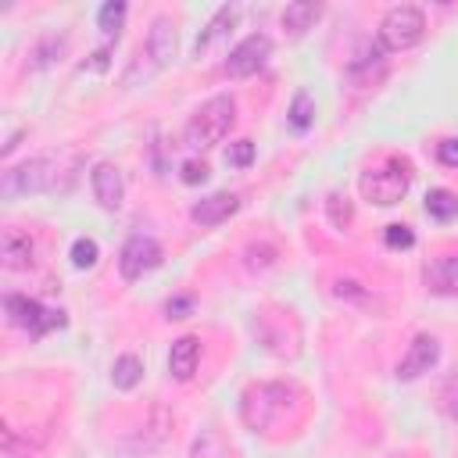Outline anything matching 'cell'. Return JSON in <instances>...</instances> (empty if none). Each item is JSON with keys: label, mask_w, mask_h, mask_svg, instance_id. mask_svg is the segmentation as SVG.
<instances>
[{"label": "cell", "mask_w": 458, "mask_h": 458, "mask_svg": "<svg viewBox=\"0 0 458 458\" xmlns=\"http://www.w3.org/2000/svg\"><path fill=\"white\" fill-rule=\"evenodd\" d=\"M293 397L297 394L286 383H254L240 397V419L247 422V429L268 433L272 426H279L286 419V411L293 408Z\"/></svg>", "instance_id": "6da1fadb"}, {"label": "cell", "mask_w": 458, "mask_h": 458, "mask_svg": "<svg viewBox=\"0 0 458 458\" xmlns=\"http://www.w3.org/2000/svg\"><path fill=\"white\" fill-rule=\"evenodd\" d=\"M233 122H236V104H233V97H225V93H222V97H211V100L200 104L197 114L186 122V143L197 147V150L215 147L218 140L229 136Z\"/></svg>", "instance_id": "7a4b0ae2"}, {"label": "cell", "mask_w": 458, "mask_h": 458, "mask_svg": "<svg viewBox=\"0 0 458 458\" xmlns=\"http://www.w3.org/2000/svg\"><path fill=\"white\" fill-rule=\"evenodd\" d=\"M361 197L365 200H372V204H379V208H390V204H397L404 193H408V186H411V168H408V161H401V157H386L379 168H369V172H361Z\"/></svg>", "instance_id": "3957f363"}, {"label": "cell", "mask_w": 458, "mask_h": 458, "mask_svg": "<svg viewBox=\"0 0 458 458\" xmlns=\"http://www.w3.org/2000/svg\"><path fill=\"white\" fill-rule=\"evenodd\" d=\"M426 36V14L415 4H397L379 21V47L383 50H408Z\"/></svg>", "instance_id": "277c9868"}, {"label": "cell", "mask_w": 458, "mask_h": 458, "mask_svg": "<svg viewBox=\"0 0 458 458\" xmlns=\"http://www.w3.org/2000/svg\"><path fill=\"white\" fill-rule=\"evenodd\" d=\"M43 190H57V165L50 157H29L0 175V193L7 200L21 193H43Z\"/></svg>", "instance_id": "5b68a950"}, {"label": "cell", "mask_w": 458, "mask_h": 458, "mask_svg": "<svg viewBox=\"0 0 458 458\" xmlns=\"http://www.w3.org/2000/svg\"><path fill=\"white\" fill-rule=\"evenodd\" d=\"M4 308H7V315H11V322L14 326H21L29 336H43V333H50V329H57V326H64V315L61 311H54V308H43L39 301H32V297H21V293H7L4 297Z\"/></svg>", "instance_id": "8992f818"}, {"label": "cell", "mask_w": 458, "mask_h": 458, "mask_svg": "<svg viewBox=\"0 0 458 458\" xmlns=\"http://www.w3.org/2000/svg\"><path fill=\"white\" fill-rule=\"evenodd\" d=\"M161 258H165V254H161V243H157L154 236L132 233V236L122 243V250H118V272H122V279L136 283V279H143L150 268H157Z\"/></svg>", "instance_id": "52a82bcc"}, {"label": "cell", "mask_w": 458, "mask_h": 458, "mask_svg": "<svg viewBox=\"0 0 458 458\" xmlns=\"http://www.w3.org/2000/svg\"><path fill=\"white\" fill-rule=\"evenodd\" d=\"M268 54H272V39H268L265 32H250L247 39H240V43L229 50V57H225V72H229L233 79L254 75V72L268 61Z\"/></svg>", "instance_id": "ba28073f"}, {"label": "cell", "mask_w": 458, "mask_h": 458, "mask_svg": "<svg viewBox=\"0 0 458 458\" xmlns=\"http://www.w3.org/2000/svg\"><path fill=\"white\" fill-rule=\"evenodd\" d=\"M136 57H147L143 79L154 75V72H161V68L175 57V25H172L168 18H154V25H150V32H147V47H143Z\"/></svg>", "instance_id": "9c48e42d"}, {"label": "cell", "mask_w": 458, "mask_h": 458, "mask_svg": "<svg viewBox=\"0 0 458 458\" xmlns=\"http://www.w3.org/2000/svg\"><path fill=\"white\" fill-rule=\"evenodd\" d=\"M437 358H440V344L429 336V333H419L415 340H411V347H408V354L397 361V379H419L422 372H429L433 365H437Z\"/></svg>", "instance_id": "30bf717a"}, {"label": "cell", "mask_w": 458, "mask_h": 458, "mask_svg": "<svg viewBox=\"0 0 458 458\" xmlns=\"http://www.w3.org/2000/svg\"><path fill=\"white\" fill-rule=\"evenodd\" d=\"M89 186H93V197H97L100 208L118 211V204H122V172H118L111 161H97V165H93Z\"/></svg>", "instance_id": "8fae6325"}, {"label": "cell", "mask_w": 458, "mask_h": 458, "mask_svg": "<svg viewBox=\"0 0 458 458\" xmlns=\"http://www.w3.org/2000/svg\"><path fill=\"white\" fill-rule=\"evenodd\" d=\"M0 261H4V268H14V272L29 268V265L36 261V243H32V236L21 233V229H4V233H0Z\"/></svg>", "instance_id": "7c38bea8"}, {"label": "cell", "mask_w": 458, "mask_h": 458, "mask_svg": "<svg viewBox=\"0 0 458 458\" xmlns=\"http://www.w3.org/2000/svg\"><path fill=\"white\" fill-rule=\"evenodd\" d=\"M236 208H240V200H236L233 193H211V197H204V200H197V204L190 208V218H193L197 225L211 229V225H222L229 215H236Z\"/></svg>", "instance_id": "4fadbf2b"}, {"label": "cell", "mask_w": 458, "mask_h": 458, "mask_svg": "<svg viewBox=\"0 0 458 458\" xmlns=\"http://www.w3.org/2000/svg\"><path fill=\"white\" fill-rule=\"evenodd\" d=\"M197 361H200V340L197 336H179L172 344V351H168V372L179 383H186V379H193Z\"/></svg>", "instance_id": "5bb4252c"}, {"label": "cell", "mask_w": 458, "mask_h": 458, "mask_svg": "<svg viewBox=\"0 0 458 458\" xmlns=\"http://www.w3.org/2000/svg\"><path fill=\"white\" fill-rule=\"evenodd\" d=\"M426 286L433 293H458V254H440L426 265Z\"/></svg>", "instance_id": "9a60e30c"}, {"label": "cell", "mask_w": 458, "mask_h": 458, "mask_svg": "<svg viewBox=\"0 0 458 458\" xmlns=\"http://www.w3.org/2000/svg\"><path fill=\"white\" fill-rule=\"evenodd\" d=\"M318 14H322L318 4H311V0H293V4H286V11H283V29H286L290 36H301L304 29L315 25Z\"/></svg>", "instance_id": "2e32d148"}, {"label": "cell", "mask_w": 458, "mask_h": 458, "mask_svg": "<svg viewBox=\"0 0 458 458\" xmlns=\"http://www.w3.org/2000/svg\"><path fill=\"white\" fill-rule=\"evenodd\" d=\"M140 379H143V361H140L136 354L114 358V365H111V383H114L118 390H132Z\"/></svg>", "instance_id": "e0dca14e"}, {"label": "cell", "mask_w": 458, "mask_h": 458, "mask_svg": "<svg viewBox=\"0 0 458 458\" xmlns=\"http://www.w3.org/2000/svg\"><path fill=\"white\" fill-rule=\"evenodd\" d=\"M426 215L429 218H437V222H451V218H458V197L451 193V190H429L426 193Z\"/></svg>", "instance_id": "ac0fdd59"}, {"label": "cell", "mask_w": 458, "mask_h": 458, "mask_svg": "<svg viewBox=\"0 0 458 458\" xmlns=\"http://www.w3.org/2000/svg\"><path fill=\"white\" fill-rule=\"evenodd\" d=\"M286 118H290V125H293L297 132H304V129L311 125V118H315V104H311V97H308L304 89H301V93L293 97V104H290Z\"/></svg>", "instance_id": "d6986e66"}, {"label": "cell", "mask_w": 458, "mask_h": 458, "mask_svg": "<svg viewBox=\"0 0 458 458\" xmlns=\"http://www.w3.org/2000/svg\"><path fill=\"white\" fill-rule=\"evenodd\" d=\"M233 18H236V7H229V4H225V7H218V11H215V18L208 21V29H204V32H200V39H197V50H204L218 32H225V25H233Z\"/></svg>", "instance_id": "ffe728a7"}, {"label": "cell", "mask_w": 458, "mask_h": 458, "mask_svg": "<svg viewBox=\"0 0 458 458\" xmlns=\"http://www.w3.org/2000/svg\"><path fill=\"white\" fill-rule=\"evenodd\" d=\"M122 21H125V4H122V0H107V4L97 11V25H100L104 32H118Z\"/></svg>", "instance_id": "44dd1931"}, {"label": "cell", "mask_w": 458, "mask_h": 458, "mask_svg": "<svg viewBox=\"0 0 458 458\" xmlns=\"http://www.w3.org/2000/svg\"><path fill=\"white\" fill-rule=\"evenodd\" d=\"M97 240H89V236H79L75 243H72V265L75 268H93L97 265Z\"/></svg>", "instance_id": "7402d4cb"}, {"label": "cell", "mask_w": 458, "mask_h": 458, "mask_svg": "<svg viewBox=\"0 0 458 458\" xmlns=\"http://www.w3.org/2000/svg\"><path fill=\"white\" fill-rule=\"evenodd\" d=\"M254 161V143L250 140H236V143H229V150H225V165H233V168H247Z\"/></svg>", "instance_id": "603a6c76"}, {"label": "cell", "mask_w": 458, "mask_h": 458, "mask_svg": "<svg viewBox=\"0 0 458 458\" xmlns=\"http://www.w3.org/2000/svg\"><path fill=\"white\" fill-rule=\"evenodd\" d=\"M326 211H329V222H333L336 229H347V225H351V204H347V197L333 193V197L326 200Z\"/></svg>", "instance_id": "cb8c5ba5"}, {"label": "cell", "mask_w": 458, "mask_h": 458, "mask_svg": "<svg viewBox=\"0 0 458 458\" xmlns=\"http://www.w3.org/2000/svg\"><path fill=\"white\" fill-rule=\"evenodd\" d=\"M383 240H386V247H390V250H408V247L415 243V233H411L408 225H401V222H394V225H386V233H383Z\"/></svg>", "instance_id": "d4e9b609"}, {"label": "cell", "mask_w": 458, "mask_h": 458, "mask_svg": "<svg viewBox=\"0 0 458 458\" xmlns=\"http://www.w3.org/2000/svg\"><path fill=\"white\" fill-rule=\"evenodd\" d=\"M440 404H444V411L458 422V376H451V379L444 383V390H440Z\"/></svg>", "instance_id": "484cf974"}, {"label": "cell", "mask_w": 458, "mask_h": 458, "mask_svg": "<svg viewBox=\"0 0 458 458\" xmlns=\"http://www.w3.org/2000/svg\"><path fill=\"white\" fill-rule=\"evenodd\" d=\"M437 157H440V165H447V168H458V140L451 136V140L437 143Z\"/></svg>", "instance_id": "4316f807"}, {"label": "cell", "mask_w": 458, "mask_h": 458, "mask_svg": "<svg viewBox=\"0 0 458 458\" xmlns=\"http://www.w3.org/2000/svg\"><path fill=\"white\" fill-rule=\"evenodd\" d=\"M204 179H208V165H204V161H186V165H182V182L197 186V182H204Z\"/></svg>", "instance_id": "83f0119b"}, {"label": "cell", "mask_w": 458, "mask_h": 458, "mask_svg": "<svg viewBox=\"0 0 458 458\" xmlns=\"http://www.w3.org/2000/svg\"><path fill=\"white\" fill-rule=\"evenodd\" d=\"M336 297H351V301H365V290H361V283H354V279H340V283H336Z\"/></svg>", "instance_id": "f1b7e54d"}, {"label": "cell", "mask_w": 458, "mask_h": 458, "mask_svg": "<svg viewBox=\"0 0 458 458\" xmlns=\"http://www.w3.org/2000/svg\"><path fill=\"white\" fill-rule=\"evenodd\" d=\"M107 57H111V47H100V50H93V57H89L82 68H89V72H104V68H107Z\"/></svg>", "instance_id": "f546056e"}, {"label": "cell", "mask_w": 458, "mask_h": 458, "mask_svg": "<svg viewBox=\"0 0 458 458\" xmlns=\"http://www.w3.org/2000/svg\"><path fill=\"white\" fill-rule=\"evenodd\" d=\"M186 311H190V297H175V301H168V315H172V318H186Z\"/></svg>", "instance_id": "4dcf8cb0"}]
</instances>
